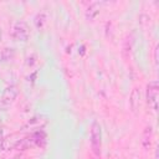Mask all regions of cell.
Returning <instances> with one entry per match:
<instances>
[{"mask_svg": "<svg viewBox=\"0 0 159 159\" xmlns=\"http://www.w3.org/2000/svg\"><path fill=\"white\" fill-rule=\"evenodd\" d=\"M91 148L94 155L99 157L102 152V127L98 122H93L91 125Z\"/></svg>", "mask_w": 159, "mask_h": 159, "instance_id": "obj_1", "label": "cell"}, {"mask_svg": "<svg viewBox=\"0 0 159 159\" xmlns=\"http://www.w3.org/2000/svg\"><path fill=\"white\" fill-rule=\"evenodd\" d=\"M11 37L16 41L26 42L30 37V27H29L27 22H25L22 20L14 22L12 29H11Z\"/></svg>", "mask_w": 159, "mask_h": 159, "instance_id": "obj_2", "label": "cell"}, {"mask_svg": "<svg viewBox=\"0 0 159 159\" xmlns=\"http://www.w3.org/2000/svg\"><path fill=\"white\" fill-rule=\"evenodd\" d=\"M158 97H159V83L157 80H154L147 84V103L152 106L154 111H157L158 108Z\"/></svg>", "mask_w": 159, "mask_h": 159, "instance_id": "obj_3", "label": "cell"}, {"mask_svg": "<svg viewBox=\"0 0 159 159\" xmlns=\"http://www.w3.org/2000/svg\"><path fill=\"white\" fill-rule=\"evenodd\" d=\"M17 93H19V91H17V87H16L15 84H10V86H7V87L4 89V92H2L1 102H2L5 106L11 104V103L16 99Z\"/></svg>", "mask_w": 159, "mask_h": 159, "instance_id": "obj_4", "label": "cell"}, {"mask_svg": "<svg viewBox=\"0 0 159 159\" xmlns=\"http://www.w3.org/2000/svg\"><path fill=\"white\" fill-rule=\"evenodd\" d=\"M129 104H130V108L132 111L135 113L140 106V89L139 88H133L132 93H130V97H129Z\"/></svg>", "mask_w": 159, "mask_h": 159, "instance_id": "obj_5", "label": "cell"}, {"mask_svg": "<svg viewBox=\"0 0 159 159\" xmlns=\"http://www.w3.org/2000/svg\"><path fill=\"white\" fill-rule=\"evenodd\" d=\"M98 14H99V2H92V4H89V6L87 7V10L84 12L87 20L96 19Z\"/></svg>", "mask_w": 159, "mask_h": 159, "instance_id": "obj_6", "label": "cell"}, {"mask_svg": "<svg viewBox=\"0 0 159 159\" xmlns=\"http://www.w3.org/2000/svg\"><path fill=\"white\" fill-rule=\"evenodd\" d=\"M152 137H153V129L152 127H147L142 135V145L144 149H149L152 144Z\"/></svg>", "mask_w": 159, "mask_h": 159, "instance_id": "obj_7", "label": "cell"}, {"mask_svg": "<svg viewBox=\"0 0 159 159\" xmlns=\"http://www.w3.org/2000/svg\"><path fill=\"white\" fill-rule=\"evenodd\" d=\"M46 133L43 130H39L36 133H34L31 135V140H32V144L37 145V147H43L46 144Z\"/></svg>", "mask_w": 159, "mask_h": 159, "instance_id": "obj_8", "label": "cell"}, {"mask_svg": "<svg viewBox=\"0 0 159 159\" xmlns=\"http://www.w3.org/2000/svg\"><path fill=\"white\" fill-rule=\"evenodd\" d=\"M15 57V50L12 47H5L0 52V58L2 61H11Z\"/></svg>", "mask_w": 159, "mask_h": 159, "instance_id": "obj_9", "label": "cell"}, {"mask_svg": "<svg viewBox=\"0 0 159 159\" xmlns=\"http://www.w3.org/2000/svg\"><path fill=\"white\" fill-rule=\"evenodd\" d=\"M31 145H32L31 138H24V139H20V140L15 144V148L19 149V150H25V149H27V148L31 147Z\"/></svg>", "mask_w": 159, "mask_h": 159, "instance_id": "obj_10", "label": "cell"}, {"mask_svg": "<svg viewBox=\"0 0 159 159\" xmlns=\"http://www.w3.org/2000/svg\"><path fill=\"white\" fill-rule=\"evenodd\" d=\"M34 22H35V26H36L37 29L43 27V25H45V22H46V14H45V12H39V14L35 16Z\"/></svg>", "mask_w": 159, "mask_h": 159, "instance_id": "obj_11", "label": "cell"}, {"mask_svg": "<svg viewBox=\"0 0 159 159\" xmlns=\"http://www.w3.org/2000/svg\"><path fill=\"white\" fill-rule=\"evenodd\" d=\"M2 138H4V129L2 127H0V142L2 140Z\"/></svg>", "mask_w": 159, "mask_h": 159, "instance_id": "obj_12", "label": "cell"}, {"mask_svg": "<svg viewBox=\"0 0 159 159\" xmlns=\"http://www.w3.org/2000/svg\"><path fill=\"white\" fill-rule=\"evenodd\" d=\"M1 39H2V30H1V27H0V41H1Z\"/></svg>", "mask_w": 159, "mask_h": 159, "instance_id": "obj_13", "label": "cell"}, {"mask_svg": "<svg viewBox=\"0 0 159 159\" xmlns=\"http://www.w3.org/2000/svg\"><path fill=\"white\" fill-rule=\"evenodd\" d=\"M109 159H112V158H109Z\"/></svg>", "mask_w": 159, "mask_h": 159, "instance_id": "obj_14", "label": "cell"}]
</instances>
